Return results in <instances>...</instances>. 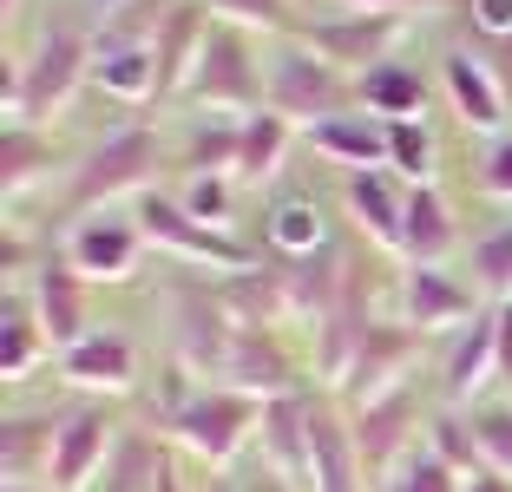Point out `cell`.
<instances>
[{
  "instance_id": "6da1fadb",
  "label": "cell",
  "mask_w": 512,
  "mask_h": 492,
  "mask_svg": "<svg viewBox=\"0 0 512 492\" xmlns=\"http://www.w3.org/2000/svg\"><path fill=\"white\" fill-rule=\"evenodd\" d=\"M165 171H171V138H165V125H158V112H151V119L112 125V132L92 151H79L73 171H66V184H60V230L79 224V217H92V210L138 204L145 191H158Z\"/></svg>"
},
{
  "instance_id": "7a4b0ae2",
  "label": "cell",
  "mask_w": 512,
  "mask_h": 492,
  "mask_svg": "<svg viewBox=\"0 0 512 492\" xmlns=\"http://www.w3.org/2000/svg\"><path fill=\"white\" fill-rule=\"evenodd\" d=\"M92 86V27L66 14L33 20V46L27 53H7V86H0V105H7V125H40L53 132L66 105Z\"/></svg>"
},
{
  "instance_id": "3957f363",
  "label": "cell",
  "mask_w": 512,
  "mask_h": 492,
  "mask_svg": "<svg viewBox=\"0 0 512 492\" xmlns=\"http://www.w3.org/2000/svg\"><path fill=\"white\" fill-rule=\"evenodd\" d=\"M237 315L224 302V276H204V269H178L158 283V342H165V361L191 368L197 381H217L224 374V355L237 342Z\"/></svg>"
},
{
  "instance_id": "277c9868",
  "label": "cell",
  "mask_w": 512,
  "mask_h": 492,
  "mask_svg": "<svg viewBox=\"0 0 512 492\" xmlns=\"http://www.w3.org/2000/svg\"><path fill=\"white\" fill-rule=\"evenodd\" d=\"M256 420H263V401H256V394L204 381V388L165 420V433H171V447H178L184 460H197L204 473H230L243 440H256Z\"/></svg>"
},
{
  "instance_id": "5b68a950",
  "label": "cell",
  "mask_w": 512,
  "mask_h": 492,
  "mask_svg": "<svg viewBox=\"0 0 512 492\" xmlns=\"http://www.w3.org/2000/svg\"><path fill=\"white\" fill-rule=\"evenodd\" d=\"M184 99H191V112L250 119V112L270 105V60L250 46V33H237V27L217 20L211 40H204V53H197V73H191V86H184Z\"/></svg>"
},
{
  "instance_id": "8992f818",
  "label": "cell",
  "mask_w": 512,
  "mask_h": 492,
  "mask_svg": "<svg viewBox=\"0 0 512 492\" xmlns=\"http://www.w3.org/2000/svg\"><path fill=\"white\" fill-rule=\"evenodd\" d=\"M132 217H138V230H145V243L151 250H165L178 269H204V276H237V269H250L256 256V243H243V237H224V230H204L191 217V210L178 204V191H145L132 204Z\"/></svg>"
},
{
  "instance_id": "52a82bcc",
  "label": "cell",
  "mask_w": 512,
  "mask_h": 492,
  "mask_svg": "<svg viewBox=\"0 0 512 492\" xmlns=\"http://www.w3.org/2000/svg\"><path fill=\"white\" fill-rule=\"evenodd\" d=\"M270 112H283L289 125H322V119H342L355 112V79L342 66H329L316 46L302 40H276L270 53Z\"/></svg>"
},
{
  "instance_id": "ba28073f",
  "label": "cell",
  "mask_w": 512,
  "mask_h": 492,
  "mask_svg": "<svg viewBox=\"0 0 512 492\" xmlns=\"http://www.w3.org/2000/svg\"><path fill=\"white\" fill-rule=\"evenodd\" d=\"M434 407H440V388H427V381H407V388L381 394V401H368V407H342L348 433H355V453H362V466H368V486L427 440Z\"/></svg>"
},
{
  "instance_id": "9c48e42d",
  "label": "cell",
  "mask_w": 512,
  "mask_h": 492,
  "mask_svg": "<svg viewBox=\"0 0 512 492\" xmlns=\"http://www.w3.org/2000/svg\"><path fill=\"white\" fill-rule=\"evenodd\" d=\"M394 315L421 335H460L473 315H486V296L467 283V269L414 263V269H394Z\"/></svg>"
},
{
  "instance_id": "30bf717a",
  "label": "cell",
  "mask_w": 512,
  "mask_h": 492,
  "mask_svg": "<svg viewBox=\"0 0 512 492\" xmlns=\"http://www.w3.org/2000/svg\"><path fill=\"white\" fill-rule=\"evenodd\" d=\"M427 348H434V335L407 328L401 315H381V322L368 328V342H362V355H355V368H348V381L335 388V407H368V401H381V394L407 388V381L421 374Z\"/></svg>"
},
{
  "instance_id": "8fae6325",
  "label": "cell",
  "mask_w": 512,
  "mask_h": 492,
  "mask_svg": "<svg viewBox=\"0 0 512 492\" xmlns=\"http://www.w3.org/2000/svg\"><path fill=\"white\" fill-rule=\"evenodd\" d=\"M60 250H66V263H73L92 289H106V283H132L151 243H145V230H138L132 204H125V210H92V217L66 224Z\"/></svg>"
},
{
  "instance_id": "7c38bea8",
  "label": "cell",
  "mask_w": 512,
  "mask_h": 492,
  "mask_svg": "<svg viewBox=\"0 0 512 492\" xmlns=\"http://www.w3.org/2000/svg\"><path fill=\"white\" fill-rule=\"evenodd\" d=\"M53 374H60L73 394H92V401H119V394H132L138 381H145V355H138V335H132V328L99 322V328H86L73 348H60Z\"/></svg>"
},
{
  "instance_id": "4fadbf2b",
  "label": "cell",
  "mask_w": 512,
  "mask_h": 492,
  "mask_svg": "<svg viewBox=\"0 0 512 492\" xmlns=\"http://www.w3.org/2000/svg\"><path fill=\"white\" fill-rule=\"evenodd\" d=\"M316 394H276L263 401V420H256V460L263 473L283 479L296 492H316Z\"/></svg>"
},
{
  "instance_id": "5bb4252c",
  "label": "cell",
  "mask_w": 512,
  "mask_h": 492,
  "mask_svg": "<svg viewBox=\"0 0 512 492\" xmlns=\"http://www.w3.org/2000/svg\"><path fill=\"white\" fill-rule=\"evenodd\" d=\"M217 381H224V388H237V394H256V401H276V394H309V355H296V348L283 342V328L243 322Z\"/></svg>"
},
{
  "instance_id": "9a60e30c",
  "label": "cell",
  "mask_w": 512,
  "mask_h": 492,
  "mask_svg": "<svg viewBox=\"0 0 512 492\" xmlns=\"http://www.w3.org/2000/svg\"><path fill=\"white\" fill-rule=\"evenodd\" d=\"M401 33H407L401 14H348V7H329V14H309L302 46H316L329 66H342V73L355 79V73H368V66L394 60V53H401Z\"/></svg>"
},
{
  "instance_id": "2e32d148",
  "label": "cell",
  "mask_w": 512,
  "mask_h": 492,
  "mask_svg": "<svg viewBox=\"0 0 512 492\" xmlns=\"http://www.w3.org/2000/svg\"><path fill=\"white\" fill-rule=\"evenodd\" d=\"M434 86H440V99H447V112L460 119V132L493 138V132L512 125L506 86H499V73L473 53V46H447V53H440L434 60Z\"/></svg>"
},
{
  "instance_id": "e0dca14e",
  "label": "cell",
  "mask_w": 512,
  "mask_h": 492,
  "mask_svg": "<svg viewBox=\"0 0 512 492\" xmlns=\"http://www.w3.org/2000/svg\"><path fill=\"white\" fill-rule=\"evenodd\" d=\"M125 420L106 401H66L60 414V440H53V466H46V486L53 492H92L99 466H106L112 440H119Z\"/></svg>"
},
{
  "instance_id": "ac0fdd59",
  "label": "cell",
  "mask_w": 512,
  "mask_h": 492,
  "mask_svg": "<svg viewBox=\"0 0 512 492\" xmlns=\"http://www.w3.org/2000/svg\"><path fill=\"white\" fill-rule=\"evenodd\" d=\"M440 401L447 407H480L499 388V309L473 315L447 348H440Z\"/></svg>"
},
{
  "instance_id": "d6986e66",
  "label": "cell",
  "mask_w": 512,
  "mask_h": 492,
  "mask_svg": "<svg viewBox=\"0 0 512 492\" xmlns=\"http://www.w3.org/2000/svg\"><path fill=\"white\" fill-rule=\"evenodd\" d=\"M27 296H33V315H40V328H46V342H53V348H73L86 328H99V322H92V283L66 263L60 243L46 250L40 269H33Z\"/></svg>"
},
{
  "instance_id": "ffe728a7",
  "label": "cell",
  "mask_w": 512,
  "mask_h": 492,
  "mask_svg": "<svg viewBox=\"0 0 512 492\" xmlns=\"http://www.w3.org/2000/svg\"><path fill=\"white\" fill-rule=\"evenodd\" d=\"M335 224H329V204L316 191H289L263 210V224H256V250L270 256V263H309V256L335 250Z\"/></svg>"
},
{
  "instance_id": "44dd1931",
  "label": "cell",
  "mask_w": 512,
  "mask_h": 492,
  "mask_svg": "<svg viewBox=\"0 0 512 492\" xmlns=\"http://www.w3.org/2000/svg\"><path fill=\"white\" fill-rule=\"evenodd\" d=\"M171 466H178L171 460V433L158 420H125L99 479H92V492H158Z\"/></svg>"
},
{
  "instance_id": "7402d4cb",
  "label": "cell",
  "mask_w": 512,
  "mask_h": 492,
  "mask_svg": "<svg viewBox=\"0 0 512 492\" xmlns=\"http://www.w3.org/2000/svg\"><path fill=\"white\" fill-rule=\"evenodd\" d=\"M73 158L60 151V138L40 125H7L0 132V191H7V217H20L33 184H66Z\"/></svg>"
},
{
  "instance_id": "603a6c76",
  "label": "cell",
  "mask_w": 512,
  "mask_h": 492,
  "mask_svg": "<svg viewBox=\"0 0 512 492\" xmlns=\"http://www.w3.org/2000/svg\"><path fill=\"white\" fill-rule=\"evenodd\" d=\"M407 191L414 184H401L381 164V171H342V210H348V224L362 230L375 250L394 256V243H401V224H407Z\"/></svg>"
},
{
  "instance_id": "cb8c5ba5",
  "label": "cell",
  "mask_w": 512,
  "mask_h": 492,
  "mask_svg": "<svg viewBox=\"0 0 512 492\" xmlns=\"http://www.w3.org/2000/svg\"><path fill=\"white\" fill-rule=\"evenodd\" d=\"M434 66H414V60H381L368 73H355V105L375 112L381 125H401V119H427V105H434Z\"/></svg>"
},
{
  "instance_id": "d4e9b609",
  "label": "cell",
  "mask_w": 512,
  "mask_h": 492,
  "mask_svg": "<svg viewBox=\"0 0 512 492\" xmlns=\"http://www.w3.org/2000/svg\"><path fill=\"white\" fill-rule=\"evenodd\" d=\"M60 414L66 407H7L0 420V479L7 486H40L53 466V440H60Z\"/></svg>"
},
{
  "instance_id": "484cf974",
  "label": "cell",
  "mask_w": 512,
  "mask_h": 492,
  "mask_svg": "<svg viewBox=\"0 0 512 492\" xmlns=\"http://www.w3.org/2000/svg\"><path fill=\"white\" fill-rule=\"evenodd\" d=\"M460 250V217H453L447 191L440 184H414L407 191V224H401V243H394V263L414 269V263H447Z\"/></svg>"
},
{
  "instance_id": "4316f807",
  "label": "cell",
  "mask_w": 512,
  "mask_h": 492,
  "mask_svg": "<svg viewBox=\"0 0 512 492\" xmlns=\"http://www.w3.org/2000/svg\"><path fill=\"white\" fill-rule=\"evenodd\" d=\"M211 27H217V14H211V7H204V0H184L178 14L165 20V33L151 40V60H158V112H165V105L178 99L184 86H191L197 53H204Z\"/></svg>"
},
{
  "instance_id": "83f0119b",
  "label": "cell",
  "mask_w": 512,
  "mask_h": 492,
  "mask_svg": "<svg viewBox=\"0 0 512 492\" xmlns=\"http://www.w3.org/2000/svg\"><path fill=\"white\" fill-rule=\"evenodd\" d=\"M237 125L243 119H217V112H191L171 138V178H230L237 171Z\"/></svg>"
},
{
  "instance_id": "f1b7e54d",
  "label": "cell",
  "mask_w": 512,
  "mask_h": 492,
  "mask_svg": "<svg viewBox=\"0 0 512 492\" xmlns=\"http://www.w3.org/2000/svg\"><path fill=\"white\" fill-rule=\"evenodd\" d=\"M60 361V348L46 342L40 315H33V296L27 289H7V302H0V374H7V388H27L40 368H53Z\"/></svg>"
},
{
  "instance_id": "f546056e",
  "label": "cell",
  "mask_w": 512,
  "mask_h": 492,
  "mask_svg": "<svg viewBox=\"0 0 512 492\" xmlns=\"http://www.w3.org/2000/svg\"><path fill=\"white\" fill-rule=\"evenodd\" d=\"M309 151L316 158H329V164H342V171H381L388 164V125L375 119V112H342V119H322V125H309Z\"/></svg>"
},
{
  "instance_id": "4dcf8cb0",
  "label": "cell",
  "mask_w": 512,
  "mask_h": 492,
  "mask_svg": "<svg viewBox=\"0 0 512 492\" xmlns=\"http://www.w3.org/2000/svg\"><path fill=\"white\" fill-rule=\"evenodd\" d=\"M289 151H296V125L263 105V112H250V119L237 125V171H230V178H237L243 191H263V184L283 178Z\"/></svg>"
},
{
  "instance_id": "1f68e13d",
  "label": "cell",
  "mask_w": 512,
  "mask_h": 492,
  "mask_svg": "<svg viewBox=\"0 0 512 492\" xmlns=\"http://www.w3.org/2000/svg\"><path fill=\"white\" fill-rule=\"evenodd\" d=\"M92 92H106L112 105H138V112H158V60L151 46H132V53H92Z\"/></svg>"
},
{
  "instance_id": "d6a6232c",
  "label": "cell",
  "mask_w": 512,
  "mask_h": 492,
  "mask_svg": "<svg viewBox=\"0 0 512 492\" xmlns=\"http://www.w3.org/2000/svg\"><path fill=\"white\" fill-rule=\"evenodd\" d=\"M224 27L237 33H270V40H302V27H309V14H302L296 0H204Z\"/></svg>"
},
{
  "instance_id": "836d02e7",
  "label": "cell",
  "mask_w": 512,
  "mask_h": 492,
  "mask_svg": "<svg viewBox=\"0 0 512 492\" xmlns=\"http://www.w3.org/2000/svg\"><path fill=\"white\" fill-rule=\"evenodd\" d=\"M467 283L486 296V309L512 302V224H493L486 237H473V250H467Z\"/></svg>"
},
{
  "instance_id": "e575fe53",
  "label": "cell",
  "mask_w": 512,
  "mask_h": 492,
  "mask_svg": "<svg viewBox=\"0 0 512 492\" xmlns=\"http://www.w3.org/2000/svg\"><path fill=\"white\" fill-rule=\"evenodd\" d=\"M388 171L401 184H434V171H440V138H434V125H427V119L388 125Z\"/></svg>"
},
{
  "instance_id": "d590c367",
  "label": "cell",
  "mask_w": 512,
  "mask_h": 492,
  "mask_svg": "<svg viewBox=\"0 0 512 492\" xmlns=\"http://www.w3.org/2000/svg\"><path fill=\"white\" fill-rule=\"evenodd\" d=\"M171 191H178V204L191 210L204 230L237 237V191H243L237 178H184V184H171Z\"/></svg>"
},
{
  "instance_id": "8d00e7d4",
  "label": "cell",
  "mask_w": 512,
  "mask_h": 492,
  "mask_svg": "<svg viewBox=\"0 0 512 492\" xmlns=\"http://www.w3.org/2000/svg\"><path fill=\"white\" fill-rule=\"evenodd\" d=\"M467 427H473L480 460L512 479V394H486L480 407H467Z\"/></svg>"
},
{
  "instance_id": "74e56055",
  "label": "cell",
  "mask_w": 512,
  "mask_h": 492,
  "mask_svg": "<svg viewBox=\"0 0 512 492\" xmlns=\"http://www.w3.org/2000/svg\"><path fill=\"white\" fill-rule=\"evenodd\" d=\"M460 486H467V479L453 473V466L440 460V453L427 447V440H421L414 453H407V460H394L388 473L375 479V492H460Z\"/></svg>"
},
{
  "instance_id": "f35d334b",
  "label": "cell",
  "mask_w": 512,
  "mask_h": 492,
  "mask_svg": "<svg viewBox=\"0 0 512 492\" xmlns=\"http://www.w3.org/2000/svg\"><path fill=\"white\" fill-rule=\"evenodd\" d=\"M427 447H434V453H440V460H447L460 479H473V473L486 466V460H480V447H473L467 407H447V401H440V407H434V420H427Z\"/></svg>"
},
{
  "instance_id": "ab89813d",
  "label": "cell",
  "mask_w": 512,
  "mask_h": 492,
  "mask_svg": "<svg viewBox=\"0 0 512 492\" xmlns=\"http://www.w3.org/2000/svg\"><path fill=\"white\" fill-rule=\"evenodd\" d=\"M473 184L486 204H512V125L493 138H473Z\"/></svg>"
},
{
  "instance_id": "60d3db41",
  "label": "cell",
  "mask_w": 512,
  "mask_h": 492,
  "mask_svg": "<svg viewBox=\"0 0 512 492\" xmlns=\"http://www.w3.org/2000/svg\"><path fill=\"white\" fill-rule=\"evenodd\" d=\"M460 27L473 40H506L512 33V0H460Z\"/></svg>"
},
{
  "instance_id": "b9f144b4",
  "label": "cell",
  "mask_w": 512,
  "mask_h": 492,
  "mask_svg": "<svg viewBox=\"0 0 512 492\" xmlns=\"http://www.w3.org/2000/svg\"><path fill=\"white\" fill-rule=\"evenodd\" d=\"M335 7H348V14H401V20H414V14H434V7H453V0H335Z\"/></svg>"
},
{
  "instance_id": "7bdbcfd3",
  "label": "cell",
  "mask_w": 512,
  "mask_h": 492,
  "mask_svg": "<svg viewBox=\"0 0 512 492\" xmlns=\"http://www.w3.org/2000/svg\"><path fill=\"white\" fill-rule=\"evenodd\" d=\"M460 492H512V479H506V473H493V466H480V473H473Z\"/></svg>"
},
{
  "instance_id": "ee69618b",
  "label": "cell",
  "mask_w": 512,
  "mask_h": 492,
  "mask_svg": "<svg viewBox=\"0 0 512 492\" xmlns=\"http://www.w3.org/2000/svg\"><path fill=\"white\" fill-rule=\"evenodd\" d=\"M79 7H86V14H92V20H106V14H119L125 0H79Z\"/></svg>"
},
{
  "instance_id": "f6af8a7d",
  "label": "cell",
  "mask_w": 512,
  "mask_h": 492,
  "mask_svg": "<svg viewBox=\"0 0 512 492\" xmlns=\"http://www.w3.org/2000/svg\"><path fill=\"white\" fill-rule=\"evenodd\" d=\"M250 492H296V486H283V479H270V473H263V479H256Z\"/></svg>"
},
{
  "instance_id": "bcb514c9",
  "label": "cell",
  "mask_w": 512,
  "mask_h": 492,
  "mask_svg": "<svg viewBox=\"0 0 512 492\" xmlns=\"http://www.w3.org/2000/svg\"><path fill=\"white\" fill-rule=\"evenodd\" d=\"M0 492H53V486H46V479H40V486H0Z\"/></svg>"
},
{
  "instance_id": "7dc6e473",
  "label": "cell",
  "mask_w": 512,
  "mask_h": 492,
  "mask_svg": "<svg viewBox=\"0 0 512 492\" xmlns=\"http://www.w3.org/2000/svg\"><path fill=\"white\" fill-rule=\"evenodd\" d=\"M0 14H7V20H14V14H20V0H0Z\"/></svg>"
}]
</instances>
